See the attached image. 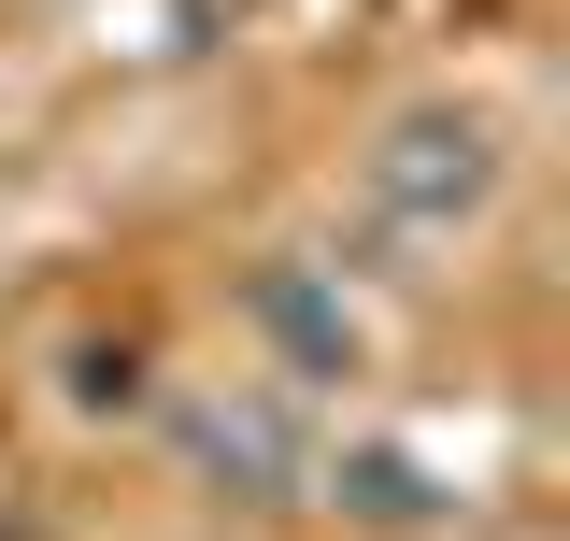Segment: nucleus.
I'll return each mask as SVG.
<instances>
[{
  "mask_svg": "<svg viewBox=\"0 0 570 541\" xmlns=\"http://www.w3.org/2000/svg\"><path fill=\"white\" fill-rule=\"evenodd\" d=\"M499 200V129L485 115H400V129L371 142V214L385 228H414V243H442L456 214Z\"/></svg>",
  "mask_w": 570,
  "mask_h": 541,
  "instance_id": "obj_1",
  "label": "nucleus"
},
{
  "mask_svg": "<svg viewBox=\"0 0 570 541\" xmlns=\"http://www.w3.org/2000/svg\"><path fill=\"white\" fill-rule=\"evenodd\" d=\"M186 456H200L214 484H243V499H272V484L299 471V427H285L272 400H228V413H186Z\"/></svg>",
  "mask_w": 570,
  "mask_h": 541,
  "instance_id": "obj_2",
  "label": "nucleus"
},
{
  "mask_svg": "<svg viewBox=\"0 0 570 541\" xmlns=\"http://www.w3.org/2000/svg\"><path fill=\"white\" fill-rule=\"evenodd\" d=\"M257 314H272V328L299 342L314 371H343V356H356V328H343V314H328V299H314V285H299V270H272V285H257Z\"/></svg>",
  "mask_w": 570,
  "mask_h": 541,
  "instance_id": "obj_3",
  "label": "nucleus"
}]
</instances>
